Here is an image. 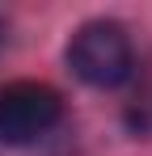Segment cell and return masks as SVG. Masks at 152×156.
<instances>
[{
  "label": "cell",
  "mask_w": 152,
  "mask_h": 156,
  "mask_svg": "<svg viewBox=\"0 0 152 156\" xmlns=\"http://www.w3.org/2000/svg\"><path fill=\"white\" fill-rule=\"evenodd\" d=\"M68 68L89 89H118L131 80L135 51L118 21H85L68 42Z\"/></svg>",
  "instance_id": "cell-1"
},
{
  "label": "cell",
  "mask_w": 152,
  "mask_h": 156,
  "mask_svg": "<svg viewBox=\"0 0 152 156\" xmlns=\"http://www.w3.org/2000/svg\"><path fill=\"white\" fill-rule=\"evenodd\" d=\"M63 118V97L42 80H13L0 89V139L34 144Z\"/></svg>",
  "instance_id": "cell-2"
}]
</instances>
